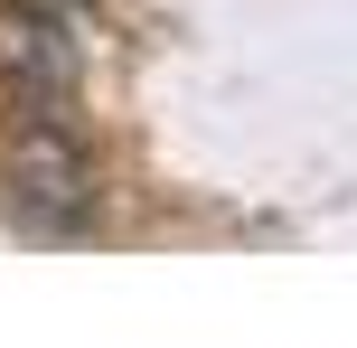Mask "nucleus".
I'll list each match as a JSON object with an SVG mask.
<instances>
[{"label":"nucleus","instance_id":"f257e3e1","mask_svg":"<svg viewBox=\"0 0 357 348\" xmlns=\"http://www.w3.org/2000/svg\"><path fill=\"white\" fill-rule=\"evenodd\" d=\"M94 151L75 142L56 113H29L10 142V217L38 226V236H75V226H94Z\"/></svg>","mask_w":357,"mask_h":348},{"label":"nucleus","instance_id":"f03ea898","mask_svg":"<svg viewBox=\"0 0 357 348\" xmlns=\"http://www.w3.org/2000/svg\"><path fill=\"white\" fill-rule=\"evenodd\" d=\"M0 85H10L19 104H47V94L75 85V38H66V19H56L47 0L0 10Z\"/></svg>","mask_w":357,"mask_h":348}]
</instances>
